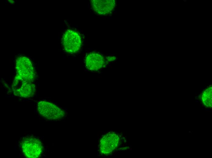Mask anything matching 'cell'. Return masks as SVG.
I'll return each mask as SVG.
<instances>
[{
	"mask_svg": "<svg viewBox=\"0 0 212 158\" xmlns=\"http://www.w3.org/2000/svg\"><path fill=\"white\" fill-rule=\"evenodd\" d=\"M62 43L65 51L70 54H75L80 50L82 43V37L77 31L68 29L64 33Z\"/></svg>",
	"mask_w": 212,
	"mask_h": 158,
	"instance_id": "obj_1",
	"label": "cell"
},
{
	"mask_svg": "<svg viewBox=\"0 0 212 158\" xmlns=\"http://www.w3.org/2000/svg\"><path fill=\"white\" fill-rule=\"evenodd\" d=\"M22 152L27 158H37L41 155L44 147L41 141L32 136L24 137L21 141Z\"/></svg>",
	"mask_w": 212,
	"mask_h": 158,
	"instance_id": "obj_2",
	"label": "cell"
},
{
	"mask_svg": "<svg viewBox=\"0 0 212 158\" xmlns=\"http://www.w3.org/2000/svg\"><path fill=\"white\" fill-rule=\"evenodd\" d=\"M37 110L40 115L48 120L61 119L65 115L64 110L52 103L45 101L38 103Z\"/></svg>",
	"mask_w": 212,
	"mask_h": 158,
	"instance_id": "obj_3",
	"label": "cell"
},
{
	"mask_svg": "<svg viewBox=\"0 0 212 158\" xmlns=\"http://www.w3.org/2000/svg\"><path fill=\"white\" fill-rule=\"evenodd\" d=\"M14 95L23 98L33 96L35 92V86L32 82L26 81L18 75L14 79L12 85Z\"/></svg>",
	"mask_w": 212,
	"mask_h": 158,
	"instance_id": "obj_4",
	"label": "cell"
},
{
	"mask_svg": "<svg viewBox=\"0 0 212 158\" xmlns=\"http://www.w3.org/2000/svg\"><path fill=\"white\" fill-rule=\"evenodd\" d=\"M15 68L17 75L24 80L32 82L35 77L34 69L29 59L21 56L16 58Z\"/></svg>",
	"mask_w": 212,
	"mask_h": 158,
	"instance_id": "obj_5",
	"label": "cell"
},
{
	"mask_svg": "<svg viewBox=\"0 0 212 158\" xmlns=\"http://www.w3.org/2000/svg\"><path fill=\"white\" fill-rule=\"evenodd\" d=\"M120 137L115 132H110L103 136L100 139L99 150L102 155H108L111 153L118 146Z\"/></svg>",
	"mask_w": 212,
	"mask_h": 158,
	"instance_id": "obj_6",
	"label": "cell"
},
{
	"mask_svg": "<svg viewBox=\"0 0 212 158\" xmlns=\"http://www.w3.org/2000/svg\"><path fill=\"white\" fill-rule=\"evenodd\" d=\"M84 64L88 70L96 71L105 66L106 61L104 56L101 54L94 51L87 53L84 58Z\"/></svg>",
	"mask_w": 212,
	"mask_h": 158,
	"instance_id": "obj_7",
	"label": "cell"
},
{
	"mask_svg": "<svg viewBox=\"0 0 212 158\" xmlns=\"http://www.w3.org/2000/svg\"><path fill=\"white\" fill-rule=\"evenodd\" d=\"M91 6L96 13L102 15H107L111 13L115 6V0H91Z\"/></svg>",
	"mask_w": 212,
	"mask_h": 158,
	"instance_id": "obj_8",
	"label": "cell"
}]
</instances>
